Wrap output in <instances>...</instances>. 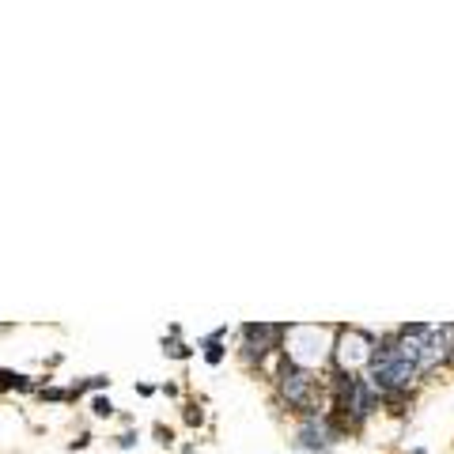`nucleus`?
Returning <instances> with one entry per match:
<instances>
[{
  "instance_id": "f257e3e1",
  "label": "nucleus",
  "mask_w": 454,
  "mask_h": 454,
  "mask_svg": "<svg viewBox=\"0 0 454 454\" xmlns=\"http://www.w3.org/2000/svg\"><path fill=\"white\" fill-rule=\"evenodd\" d=\"M375 341L367 337V333H345L341 337V348H337V360H341V375H356L364 364H371V356H375Z\"/></svg>"
},
{
  "instance_id": "f03ea898",
  "label": "nucleus",
  "mask_w": 454,
  "mask_h": 454,
  "mask_svg": "<svg viewBox=\"0 0 454 454\" xmlns=\"http://www.w3.org/2000/svg\"><path fill=\"white\" fill-rule=\"evenodd\" d=\"M333 439H337V432H333L326 420H318V416H311V420L299 428V439H295V451H303V454H329V443H333Z\"/></svg>"
},
{
  "instance_id": "7ed1b4c3",
  "label": "nucleus",
  "mask_w": 454,
  "mask_h": 454,
  "mask_svg": "<svg viewBox=\"0 0 454 454\" xmlns=\"http://www.w3.org/2000/svg\"><path fill=\"white\" fill-rule=\"evenodd\" d=\"M284 397L299 409H311V397H314V378L303 367H288L284 371Z\"/></svg>"
},
{
  "instance_id": "20e7f679",
  "label": "nucleus",
  "mask_w": 454,
  "mask_h": 454,
  "mask_svg": "<svg viewBox=\"0 0 454 454\" xmlns=\"http://www.w3.org/2000/svg\"><path fill=\"white\" fill-rule=\"evenodd\" d=\"M281 333H284L281 326H269V322H250V326H246V341H250V345H246V348L254 352L257 360H262L265 352L273 348V341L281 337Z\"/></svg>"
},
{
  "instance_id": "39448f33",
  "label": "nucleus",
  "mask_w": 454,
  "mask_h": 454,
  "mask_svg": "<svg viewBox=\"0 0 454 454\" xmlns=\"http://www.w3.org/2000/svg\"><path fill=\"white\" fill-rule=\"evenodd\" d=\"M27 390V386H31V378L27 375H20V371H0V390Z\"/></svg>"
},
{
  "instance_id": "423d86ee",
  "label": "nucleus",
  "mask_w": 454,
  "mask_h": 454,
  "mask_svg": "<svg viewBox=\"0 0 454 454\" xmlns=\"http://www.w3.org/2000/svg\"><path fill=\"white\" fill-rule=\"evenodd\" d=\"M91 409H95V416H114V402H110V397H95Z\"/></svg>"
},
{
  "instance_id": "0eeeda50",
  "label": "nucleus",
  "mask_w": 454,
  "mask_h": 454,
  "mask_svg": "<svg viewBox=\"0 0 454 454\" xmlns=\"http://www.w3.org/2000/svg\"><path fill=\"white\" fill-rule=\"evenodd\" d=\"M163 352H166V356H174V360H186L190 356V345H166Z\"/></svg>"
},
{
  "instance_id": "6e6552de",
  "label": "nucleus",
  "mask_w": 454,
  "mask_h": 454,
  "mask_svg": "<svg viewBox=\"0 0 454 454\" xmlns=\"http://www.w3.org/2000/svg\"><path fill=\"white\" fill-rule=\"evenodd\" d=\"M42 397H50V402H64L69 394H64V390H42Z\"/></svg>"
},
{
  "instance_id": "1a4fd4ad",
  "label": "nucleus",
  "mask_w": 454,
  "mask_h": 454,
  "mask_svg": "<svg viewBox=\"0 0 454 454\" xmlns=\"http://www.w3.org/2000/svg\"><path fill=\"white\" fill-rule=\"evenodd\" d=\"M133 443H136V435H133V432H125L122 439H118V447H133Z\"/></svg>"
},
{
  "instance_id": "9d476101",
  "label": "nucleus",
  "mask_w": 454,
  "mask_h": 454,
  "mask_svg": "<svg viewBox=\"0 0 454 454\" xmlns=\"http://www.w3.org/2000/svg\"><path fill=\"white\" fill-rule=\"evenodd\" d=\"M155 435H159V443H171V428H163V424L155 428Z\"/></svg>"
}]
</instances>
